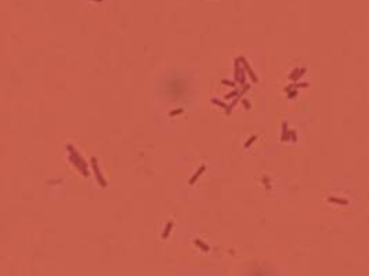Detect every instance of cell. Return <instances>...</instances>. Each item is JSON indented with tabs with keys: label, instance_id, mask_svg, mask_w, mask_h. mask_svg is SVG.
I'll return each instance as SVG.
<instances>
[{
	"label": "cell",
	"instance_id": "obj_1",
	"mask_svg": "<svg viewBox=\"0 0 369 276\" xmlns=\"http://www.w3.org/2000/svg\"><path fill=\"white\" fill-rule=\"evenodd\" d=\"M329 202H332V203H337V204H342V206H347L348 202L346 199H339V198H329Z\"/></svg>",
	"mask_w": 369,
	"mask_h": 276
}]
</instances>
